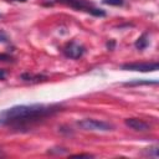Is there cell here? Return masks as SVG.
Listing matches in <instances>:
<instances>
[{
    "label": "cell",
    "mask_w": 159,
    "mask_h": 159,
    "mask_svg": "<svg viewBox=\"0 0 159 159\" xmlns=\"http://www.w3.org/2000/svg\"><path fill=\"white\" fill-rule=\"evenodd\" d=\"M58 111V106L48 104H22L6 108L0 112V125L27 123Z\"/></svg>",
    "instance_id": "cell-1"
},
{
    "label": "cell",
    "mask_w": 159,
    "mask_h": 159,
    "mask_svg": "<svg viewBox=\"0 0 159 159\" xmlns=\"http://www.w3.org/2000/svg\"><path fill=\"white\" fill-rule=\"evenodd\" d=\"M56 1L65 4V5H68V6L73 7L75 10L86 11V12L94 15V16H104L106 15V12L102 9L96 7L89 0H56Z\"/></svg>",
    "instance_id": "cell-2"
},
{
    "label": "cell",
    "mask_w": 159,
    "mask_h": 159,
    "mask_svg": "<svg viewBox=\"0 0 159 159\" xmlns=\"http://www.w3.org/2000/svg\"><path fill=\"white\" fill-rule=\"evenodd\" d=\"M77 124L84 129V130H102V132H107V130H112L113 125L108 122H103V120H98V119H92V118H86L82 119L80 122H77Z\"/></svg>",
    "instance_id": "cell-3"
},
{
    "label": "cell",
    "mask_w": 159,
    "mask_h": 159,
    "mask_svg": "<svg viewBox=\"0 0 159 159\" xmlns=\"http://www.w3.org/2000/svg\"><path fill=\"white\" fill-rule=\"evenodd\" d=\"M158 68H159V65L157 62H133V63H124L122 66V70H127V71H140V72L157 71Z\"/></svg>",
    "instance_id": "cell-4"
},
{
    "label": "cell",
    "mask_w": 159,
    "mask_h": 159,
    "mask_svg": "<svg viewBox=\"0 0 159 159\" xmlns=\"http://www.w3.org/2000/svg\"><path fill=\"white\" fill-rule=\"evenodd\" d=\"M63 53H65L67 57L76 60V58H80V57L84 53V48H83V46L76 43L75 41H71V42H68V43L65 46Z\"/></svg>",
    "instance_id": "cell-5"
},
{
    "label": "cell",
    "mask_w": 159,
    "mask_h": 159,
    "mask_svg": "<svg viewBox=\"0 0 159 159\" xmlns=\"http://www.w3.org/2000/svg\"><path fill=\"white\" fill-rule=\"evenodd\" d=\"M124 123L129 128H132L134 130H139V132H144L150 128V125L148 123H145L143 119H139V118H127L124 120Z\"/></svg>",
    "instance_id": "cell-6"
},
{
    "label": "cell",
    "mask_w": 159,
    "mask_h": 159,
    "mask_svg": "<svg viewBox=\"0 0 159 159\" xmlns=\"http://www.w3.org/2000/svg\"><path fill=\"white\" fill-rule=\"evenodd\" d=\"M47 77L43 75H32V73H22L21 75V80L25 82H39V81H43Z\"/></svg>",
    "instance_id": "cell-7"
},
{
    "label": "cell",
    "mask_w": 159,
    "mask_h": 159,
    "mask_svg": "<svg viewBox=\"0 0 159 159\" xmlns=\"http://www.w3.org/2000/svg\"><path fill=\"white\" fill-rule=\"evenodd\" d=\"M148 39H147V34H143L137 41H135V47L137 48H139V50H143V48H145L147 46H148Z\"/></svg>",
    "instance_id": "cell-8"
},
{
    "label": "cell",
    "mask_w": 159,
    "mask_h": 159,
    "mask_svg": "<svg viewBox=\"0 0 159 159\" xmlns=\"http://www.w3.org/2000/svg\"><path fill=\"white\" fill-rule=\"evenodd\" d=\"M103 4L113 5V6H120V5L124 4V0H103Z\"/></svg>",
    "instance_id": "cell-9"
},
{
    "label": "cell",
    "mask_w": 159,
    "mask_h": 159,
    "mask_svg": "<svg viewBox=\"0 0 159 159\" xmlns=\"http://www.w3.org/2000/svg\"><path fill=\"white\" fill-rule=\"evenodd\" d=\"M142 83H157V81H134V82H127L125 86H134V84H142Z\"/></svg>",
    "instance_id": "cell-10"
},
{
    "label": "cell",
    "mask_w": 159,
    "mask_h": 159,
    "mask_svg": "<svg viewBox=\"0 0 159 159\" xmlns=\"http://www.w3.org/2000/svg\"><path fill=\"white\" fill-rule=\"evenodd\" d=\"M0 61H4V62H9V61H12V57L6 55V53H0Z\"/></svg>",
    "instance_id": "cell-11"
},
{
    "label": "cell",
    "mask_w": 159,
    "mask_h": 159,
    "mask_svg": "<svg viewBox=\"0 0 159 159\" xmlns=\"http://www.w3.org/2000/svg\"><path fill=\"white\" fill-rule=\"evenodd\" d=\"M7 41H9L7 35L5 34V31L0 30V42H7Z\"/></svg>",
    "instance_id": "cell-12"
},
{
    "label": "cell",
    "mask_w": 159,
    "mask_h": 159,
    "mask_svg": "<svg viewBox=\"0 0 159 159\" xmlns=\"http://www.w3.org/2000/svg\"><path fill=\"white\" fill-rule=\"evenodd\" d=\"M5 75H6V73H5V71L0 68V80H4V78H5Z\"/></svg>",
    "instance_id": "cell-13"
},
{
    "label": "cell",
    "mask_w": 159,
    "mask_h": 159,
    "mask_svg": "<svg viewBox=\"0 0 159 159\" xmlns=\"http://www.w3.org/2000/svg\"><path fill=\"white\" fill-rule=\"evenodd\" d=\"M107 46H108V47H109V48H112V47H113V46H114V42H113V41H112V42H111V43H109V42H108V43H107Z\"/></svg>",
    "instance_id": "cell-14"
},
{
    "label": "cell",
    "mask_w": 159,
    "mask_h": 159,
    "mask_svg": "<svg viewBox=\"0 0 159 159\" xmlns=\"http://www.w3.org/2000/svg\"><path fill=\"white\" fill-rule=\"evenodd\" d=\"M14 1H21V2H25L26 0H14Z\"/></svg>",
    "instance_id": "cell-15"
}]
</instances>
